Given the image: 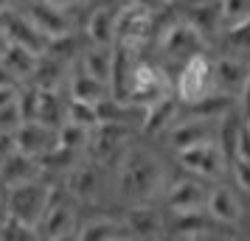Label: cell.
Returning <instances> with one entry per match:
<instances>
[{
  "mask_svg": "<svg viewBox=\"0 0 250 241\" xmlns=\"http://www.w3.org/2000/svg\"><path fill=\"white\" fill-rule=\"evenodd\" d=\"M115 180H118V194L135 205H152L166 191L163 160L152 149L138 146V143L124 146L115 163Z\"/></svg>",
  "mask_w": 250,
  "mask_h": 241,
  "instance_id": "cell-1",
  "label": "cell"
},
{
  "mask_svg": "<svg viewBox=\"0 0 250 241\" xmlns=\"http://www.w3.org/2000/svg\"><path fill=\"white\" fill-rule=\"evenodd\" d=\"M211 93H216L214 90V62L205 54H194L177 70L174 95L180 98V104H191V101L205 98V95H211Z\"/></svg>",
  "mask_w": 250,
  "mask_h": 241,
  "instance_id": "cell-2",
  "label": "cell"
},
{
  "mask_svg": "<svg viewBox=\"0 0 250 241\" xmlns=\"http://www.w3.org/2000/svg\"><path fill=\"white\" fill-rule=\"evenodd\" d=\"M205 48H208V39L183 14L160 31V54L169 62H174L177 68L186 59H191L194 54H205Z\"/></svg>",
  "mask_w": 250,
  "mask_h": 241,
  "instance_id": "cell-3",
  "label": "cell"
},
{
  "mask_svg": "<svg viewBox=\"0 0 250 241\" xmlns=\"http://www.w3.org/2000/svg\"><path fill=\"white\" fill-rule=\"evenodd\" d=\"M132 129L124 127V124H113V121H99L90 127V135H87V160L99 163V166H115L121 151L126 146V138H129Z\"/></svg>",
  "mask_w": 250,
  "mask_h": 241,
  "instance_id": "cell-4",
  "label": "cell"
},
{
  "mask_svg": "<svg viewBox=\"0 0 250 241\" xmlns=\"http://www.w3.org/2000/svg\"><path fill=\"white\" fill-rule=\"evenodd\" d=\"M48 188L51 185L40 183V180L9 185L6 188V213H12L14 219H20V222L34 227L48 207Z\"/></svg>",
  "mask_w": 250,
  "mask_h": 241,
  "instance_id": "cell-5",
  "label": "cell"
},
{
  "mask_svg": "<svg viewBox=\"0 0 250 241\" xmlns=\"http://www.w3.org/2000/svg\"><path fill=\"white\" fill-rule=\"evenodd\" d=\"M155 31V12L141 6L135 0H126V6H121L115 12V23H113V34H115V45H129V48H141V42Z\"/></svg>",
  "mask_w": 250,
  "mask_h": 241,
  "instance_id": "cell-6",
  "label": "cell"
},
{
  "mask_svg": "<svg viewBox=\"0 0 250 241\" xmlns=\"http://www.w3.org/2000/svg\"><path fill=\"white\" fill-rule=\"evenodd\" d=\"M169 93H171L169 76H166V73H163L160 68H155L152 62H144V59L138 56V59H135V65H132V73H129L126 101L146 107V104L158 101V98L169 95Z\"/></svg>",
  "mask_w": 250,
  "mask_h": 241,
  "instance_id": "cell-7",
  "label": "cell"
},
{
  "mask_svg": "<svg viewBox=\"0 0 250 241\" xmlns=\"http://www.w3.org/2000/svg\"><path fill=\"white\" fill-rule=\"evenodd\" d=\"M177 160L186 171H194L205 177V180H222L225 177V154L219 149L216 140H203V143H194L188 149L177 151Z\"/></svg>",
  "mask_w": 250,
  "mask_h": 241,
  "instance_id": "cell-8",
  "label": "cell"
},
{
  "mask_svg": "<svg viewBox=\"0 0 250 241\" xmlns=\"http://www.w3.org/2000/svg\"><path fill=\"white\" fill-rule=\"evenodd\" d=\"M70 9H73V6H57V3H48V0H34L25 17H28L31 25L48 39V37H59V34L73 31L76 14L70 12Z\"/></svg>",
  "mask_w": 250,
  "mask_h": 241,
  "instance_id": "cell-9",
  "label": "cell"
},
{
  "mask_svg": "<svg viewBox=\"0 0 250 241\" xmlns=\"http://www.w3.org/2000/svg\"><path fill=\"white\" fill-rule=\"evenodd\" d=\"M0 28H3V34H6L9 42L28 48L37 56L45 51L48 39L31 25V20H28L25 14H20L17 9H12V6H0Z\"/></svg>",
  "mask_w": 250,
  "mask_h": 241,
  "instance_id": "cell-10",
  "label": "cell"
},
{
  "mask_svg": "<svg viewBox=\"0 0 250 241\" xmlns=\"http://www.w3.org/2000/svg\"><path fill=\"white\" fill-rule=\"evenodd\" d=\"M14 138V149L28 154V157H45L51 149L59 146V135L54 127H45L40 121H23L20 127L12 132Z\"/></svg>",
  "mask_w": 250,
  "mask_h": 241,
  "instance_id": "cell-11",
  "label": "cell"
},
{
  "mask_svg": "<svg viewBox=\"0 0 250 241\" xmlns=\"http://www.w3.org/2000/svg\"><path fill=\"white\" fill-rule=\"evenodd\" d=\"M34 236L37 239H51V241H59V239H70L76 236V213L70 202H54V205L45 207V213L40 216V222L34 224Z\"/></svg>",
  "mask_w": 250,
  "mask_h": 241,
  "instance_id": "cell-12",
  "label": "cell"
},
{
  "mask_svg": "<svg viewBox=\"0 0 250 241\" xmlns=\"http://www.w3.org/2000/svg\"><path fill=\"white\" fill-rule=\"evenodd\" d=\"M163 202L171 213H188V210H205L208 188L203 180H174L163 191Z\"/></svg>",
  "mask_w": 250,
  "mask_h": 241,
  "instance_id": "cell-13",
  "label": "cell"
},
{
  "mask_svg": "<svg viewBox=\"0 0 250 241\" xmlns=\"http://www.w3.org/2000/svg\"><path fill=\"white\" fill-rule=\"evenodd\" d=\"M216 121L219 118H200V115H188L177 127L169 129V143L174 151L188 149L194 143L203 140H216Z\"/></svg>",
  "mask_w": 250,
  "mask_h": 241,
  "instance_id": "cell-14",
  "label": "cell"
},
{
  "mask_svg": "<svg viewBox=\"0 0 250 241\" xmlns=\"http://www.w3.org/2000/svg\"><path fill=\"white\" fill-rule=\"evenodd\" d=\"M248 73V62H242L239 56H222L219 62H214V90L222 95H239Z\"/></svg>",
  "mask_w": 250,
  "mask_h": 241,
  "instance_id": "cell-15",
  "label": "cell"
},
{
  "mask_svg": "<svg viewBox=\"0 0 250 241\" xmlns=\"http://www.w3.org/2000/svg\"><path fill=\"white\" fill-rule=\"evenodd\" d=\"M40 174H42L40 160H37V157H28V154H23V151H17V149L0 160V185H3V188L37 180Z\"/></svg>",
  "mask_w": 250,
  "mask_h": 241,
  "instance_id": "cell-16",
  "label": "cell"
},
{
  "mask_svg": "<svg viewBox=\"0 0 250 241\" xmlns=\"http://www.w3.org/2000/svg\"><path fill=\"white\" fill-rule=\"evenodd\" d=\"M177 112H180V98H174V93L146 104V107H144L141 132H144V135H160L163 129L171 127V121L177 118Z\"/></svg>",
  "mask_w": 250,
  "mask_h": 241,
  "instance_id": "cell-17",
  "label": "cell"
},
{
  "mask_svg": "<svg viewBox=\"0 0 250 241\" xmlns=\"http://www.w3.org/2000/svg\"><path fill=\"white\" fill-rule=\"evenodd\" d=\"M99 188H102V166L99 163L84 160L76 168H70V177H68V194L70 196L90 202V199L99 196Z\"/></svg>",
  "mask_w": 250,
  "mask_h": 241,
  "instance_id": "cell-18",
  "label": "cell"
},
{
  "mask_svg": "<svg viewBox=\"0 0 250 241\" xmlns=\"http://www.w3.org/2000/svg\"><path fill=\"white\" fill-rule=\"evenodd\" d=\"M124 224L129 230V239H160L166 230L160 213L149 205H135L124 216Z\"/></svg>",
  "mask_w": 250,
  "mask_h": 241,
  "instance_id": "cell-19",
  "label": "cell"
},
{
  "mask_svg": "<svg viewBox=\"0 0 250 241\" xmlns=\"http://www.w3.org/2000/svg\"><path fill=\"white\" fill-rule=\"evenodd\" d=\"M180 14L205 37V39L214 37L216 31L222 28V6H219V0H203V3H194V6H188V9L180 12Z\"/></svg>",
  "mask_w": 250,
  "mask_h": 241,
  "instance_id": "cell-20",
  "label": "cell"
},
{
  "mask_svg": "<svg viewBox=\"0 0 250 241\" xmlns=\"http://www.w3.org/2000/svg\"><path fill=\"white\" fill-rule=\"evenodd\" d=\"M208 216L219 222V224H236L239 219H242V205H239V199L228 188H214V191H208Z\"/></svg>",
  "mask_w": 250,
  "mask_h": 241,
  "instance_id": "cell-21",
  "label": "cell"
},
{
  "mask_svg": "<svg viewBox=\"0 0 250 241\" xmlns=\"http://www.w3.org/2000/svg\"><path fill=\"white\" fill-rule=\"evenodd\" d=\"M45 127L59 129L68 121V101L59 95V90H42L40 87V98H37V118Z\"/></svg>",
  "mask_w": 250,
  "mask_h": 241,
  "instance_id": "cell-22",
  "label": "cell"
},
{
  "mask_svg": "<svg viewBox=\"0 0 250 241\" xmlns=\"http://www.w3.org/2000/svg\"><path fill=\"white\" fill-rule=\"evenodd\" d=\"M76 239L79 241H118V239H129V230L124 222L115 219H93L87 224L76 227Z\"/></svg>",
  "mask_w": 250,
  "mask_h": 241,
  "instance_id": "cell-23",
  "label": "cell"
},
{
  "mask_svg": "<svg viewBox=\"0 0 250 241\" xmlns=\"http://www.w3.org/2000/svg\"><path fill=\"white\" fill-rule=\"evenodd\" d=\"M113 23H115V12L113 9H93L90 17H87V23H84V34L90 39V45H113Z\"/></svg>",
  "mask_w": 250,
  "mask_h": 241,
  "instance_id": "cell-24",
  "label": "cell"
},
{
  "mask_svg": "<svg viewBox=\"0 0 250 241\" xmlns=\"http://www.w3.org/2000/svg\"><path fill=\"white\" fill-rule=\"evenodd\" d=\"M0 62L9 68V73H12L20 84H25V81L31 79V73H34L37 54H31V51H28V48H23V45H14V42H9V48L3 51Z\"/></svg>",
  "mask_w": 250,
  "mask_h": 241,
  "instance_id": "cell-25",
  "label": "cell"
},
{
  "mask_svg": "<svg viewBox=\"0 0 250 241\" xmlns=\"http://www.w3.org/2000/svg\"><path fill=\"white\" fill-rule=\"evenodd\" d=\"M82 68L87 76L110 84V68H113V45H90L82 56Z\"/></svg>",
  "mask_w": 250,
  "mask_h": 241,
  "instance_id": "cell-26",
  "label": "cell"
},
{
  "mask_svg": "<svg viewBox=\"0 0 250 241\" xmlns=\"http://www.w3.org/2000/svg\"><path fill=\"white\" fill-rule=\"evenodd\" d=\"M65 68H68V65H62L57 59L40 54V56H37V65H34V73H31L28 81L37 84V87H42V90H57L62 76H65Z\"/></svg>",
  "mask_w": 250,
  "mask_h": 241,
  "instance_id": "cell-27",
  "label": "cell"
},
{
  "mask_svg": "<svg viewBox=\"0 0 250 241\" xmlns=\"http://www.w3.org/2000/svg\"><path fill=\"white\" fill-rule=\"evenodd\" d=\"M107 95H110V84L87 76L84 70H82L79 76H73V81H70V98H79V101H87V104H99Z\"/></svg>",
  "mask_w": 250,
  "mask_h": 241,
  "instance_id": "cell-28",
  "label": "cell"
},
{
  "mask_svg": "<svg viewBox=\"0 0 250 241\" xmlns=\"http://www.w3.org/2000/svg\"><path fill=\"white\" fill-rule=\"evenodd\" d=\"M42 54L51 59H57V62H62V65H70L76 59V54H79V37L73 34V31L59 34V37H48Z\"/></svg>",
  "mask_w": 250,
  "mask_h": 241,
  "instance_id": "cell-29",
  "label": "cell"
},
{
  "mask_svg": "<svg viewBox=\"0 0 250 241\" xmlns=\"http://www.w3.org/2000/svg\"><path fill=\"white\" fill-rule=\"evenodd\" d=\"M225 42L233 54H250V14L225 28Z\"/></svg>",
  "mask_w": 250,
  "mask_h": 241,
  "instance_id": "cell-30",
  "label": "cell"
},
{
  "mask_svg": "<svg viewBox=\"0 0 250 241\" xmlns=\"http://www.w3.org/2000/svg\"><path fill=\"white\" fill-rule=\"evenodd\" d=\"M57 135H59V146L73 149V151H82L84 149V143H87L90 129L82 127V124H73V121H65V124L57 129Z\"/></svg>",
  "mask_w": 250,
  "mask_h": 241,
  "instance_id": "cell-31",
  "label": "cell"
},
{
  "mask_svg": "<svg viewBox=\"0 0 250 241\" xmlns=\"http://www.w3.org/2000/svg\"><path fill=\"white\" fill-rule=\"evenodd\" d=\"M0 239L28 241V239H37V236H34V227H31V224H25V222H20V219H14L12 213H6L3 224H0Z\"/></svg>",
  "mask_w": 250,
  "mask_h": 241,
  "instance_id": "cell-32",
  "label": "cell"
},
{
  "mask_svg": "<svg viewBox=\"0 0 250 241\" xmlns=\"http://www.w3.org/2000/svg\"><path fill=\"white\" fill-rule=\"evenodd\" d=\"M68 121L90 129L93 124H99V118H96V104L79 101V98H68Z\"/></svg>",
  "mask_w": 250,
  "mask_h": 241,
  "instance_id": "cell-33",
  "label": "cell"
},
{
  "mask_svg": "<svg viewBox=\"0 0 250 241\" xmlns=\"http://www.w3.org/2000/svg\"><path fill=\"white\" fill-rule=\"evenodd\" d=\"M219 6H222V28L245 20L250 14V0H219Z\"/></svg>",
  "mask_w": 250,
  "mask_h": 241,
  "instance_id": "cell-34",
  "label": "cell"
},
{
  "mask_svg": "<svg viewBox=\"0 0 250 241\" xmlns=\"http://www.w3.org/2000/svg\"><path fill=\"white\" fill-rule=\"evenodd\" d=\"M20 124H23V115H20V107H17V101L6 104V107H0V129H3V132H14Z\"/></svg>",
  "mask_w": 250,
  "mask_h": 241,
  "instance_id": "cell-35",
  "label": "cell"
},
{
  "mask_svg": "<svg viewBox=\"0 0 250 241\" xmlns=\"http://www.w3.org/2000/svg\"><path fill=\"white\" fill-rule=\"evenodd\" d=\"M230 168H233V180L242 191L250 194V160H242V157H233L230 160Z\"/></svg>",
  "mask_w": 250,
  "mask_h": 241,
  "instance_id": "cell-36",
  "label": "cell"
},
{
  "mask_svg": "<svg viewBox=\"0 0 250 241\" xmlns=\"http://www.w3.org/2000/svg\"><path fill=\"white\" fill-rule=\"evenodd\" d=\"M233 157L250 160V129L245 127V121H242V129H239V135H236V149H233Z\"/></svg>",
  "mask_w": 250,
  "mask_h": 241,
  "instance_id": "cell-37",
  "label": "cell"
},
{
  "mask_svg": "<svg viewBox=\"0 0 250 241\" xmlns=\"http://www.w3.org/2000/svg\"><path fill=\"white\" fill-rule=\"evenodd\" d=\"M17 93H20V84H0V107L17 101Z\"/></svg>",
  "mask_w": 250,
  "mask_h": 241,
  "instance_id": "cell-38",
  "label": "cell"
},
{
  "mask_svg": "<svg viewBox=\"0 0 250 241\" xmlns=\"http://www.w3.org/2000/svg\"><path fill=\"white\" fill-rule=\"evenodd\" d=\"M239 101H242V118H248L250 115V73L245 84H242V90H239Z\"/></svg>",
  "mask_w": 250,
  "mask_h": 241,
  "instance_id": "cell-39",
  "label": "cell"
},
{
  "mask_svg": "<svg viewBox=\"0 0 250 241\" xmlns=\"http://www.w3.org/2000/svg\"><path fill=\"white\" fill-rule=\"evenodd\" d=\"M14 151V138H12V132H3L0 129V160L6 157V154H12Z\"/></svg>",
  "mask_w": 250,
  "mask_h": 241,
  "instance_id": "cell-40",
  "label": "cell"
},
{
  "mask_svg": "<svg viewBox=\"0 0 250 241\" xmlns=\"http://www.w3.org/2000/svg\"><path fill=\"white\" fill-rule=\"evenodd\" d=\"M0 84H20V81H17L12 73H9V68H6L3 62H0Z\"/></svg>",
  "mask_w": 250,
  "mask_h": 241,
  "instance_id": "cell-41",
  "label": "cell"
},
{
  "mask_svg": "<svg viewBox=\"0 0 250 241\" xmlns=\"http://www.w3.org/2000/svg\"><path fill=\"white\" fill-rule=\"evenodd\" d=\"M48 3H57V6H79V0H48Z\"/></svg>",
  "mask_w": 250,
  "mask_h": 241,
  "instance_id": "cell-42",
  "label": "cell"
},
{
  "mask_svg": "<svg viewBox=\"0 0 250 241\" xmlns=\"http://www.w3.org/2000/svg\"><path fill=\"white\" fill-rule=\"evenodd\" d=\"M9 48V39H6V34H3V28H0V56H3V51Z\"/></svg>",
  "mask_w": 250,
  "mask_h": 241,
  "instance_id": "cell-43",
  "label": "cell"
},
{
  "mask_svg": "<svg viewBox=\"0 0 250 241\" xmlns=\"http://www.w3.org/2000/svg\"><path fill=\"white\" fill-rule=\"evenodd\" d=\"M242 121H245V127H248V129H250V115H248V118H242Z\"/></svg>",
  "mask_w": 250,
  "mask_h": 241,
  "instance_id": "cell-44",
  "label": "cell"
},
{
  "mask_svg": "<svg viewBox=\"0 0 250 241\" xmlns=\"http://www.w3.org/2000/svg\"><path fill=\"white\" fill-rule=\"evenodd\" d=\"M0 6H9V0H0Z\"/></svg>",
  "mask_w": 250,
  "mask_h": 241,
  "instance_id": "cell-45",
  "label": "cell"
}]
</instances>
